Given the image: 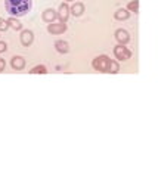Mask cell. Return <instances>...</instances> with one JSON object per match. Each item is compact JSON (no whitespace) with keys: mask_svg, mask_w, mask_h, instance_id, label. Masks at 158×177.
<instances>
[{"mask_svg":"<svg viewBox=\"0 0 158 177\" xmlns=\"http://www.w3.org/2000/svg\"><path fill=\"white\" fill-rule=\"evenodd\" d=\"M5 7L12 18H18L27 15L31 11L33 2L31 0H5Z\"/></svg>","mask_w":158,"mask_h":177,"instance_id":"6da1fadb","label":"cell"},{"mask_svg":"<svg viewBox=\"0 0 158 177\" xmlns=\"http://www.w3.org/2000/svg\"><path fill=\"white\" fill-rule=\"evenodd\" d=\"M109 61H111V59H109L107 55H101V56H98V58L93 59L92 67H93L96 71H99V73H107Z\"/></svg>","mask_w":158,"mask_h":177,"instance_id":"7a4b0ae2","label":"cell"},{"mask_svg":"<svg viewBox=\"0 0 158 177\" xmlns=\"http://www.w3.org/2000/svg\"><path fill=\"white\" fill-rule=\"evenodd\" d=\"M114 56L118 61H127L131 58V52L127 47H124V44H117V46L114 47Z\"/></svg>","mask_w":158,"mask_h":177,"instance_id":"3957f363","label":"cell"},{"mask_svg":"<svg viewBox=\"0 0 158 177\" xmlns=\"http://www.w3.org/2000/svg\"><path fill=\"white\" fill-rule=\"evenodd\" d=\"M47 31L50 34H62L67 31V24L64 22H52L47 25Z\"/></svg>","mask_w":158,"mask_h":177,"instance_id":"277c9868","label":"cell"},{"mask_svg":"<svg viewBox=\"0 0 158 177\" xmlns=\"http://www.w3.org/2000/svg\"><path fill=\"white\" fill-rule=\"evenodd\" d=\"M68 18H69V6L67 3H62L59 6V11H58V19H59V22L67 24Z\"/></svg>","mask_w":158,"mask_h":177,"instance_id":"5b68a950","label":"cell"},{"mask_svg":"<svg viewBox=\"0 0 158 177\" xmlns=\"http://www.w3.org/2000/svg\"><path fill=\"white\" fill-rule=\"evenodd\" d=\"M33 41H34V34H33V31L24 30V31L21 33V43H22V46L28 47V46H31V44H33Z\"/></svg>","mask_w":158,"mask_h":177,"instance_id":"8992f818","label":"cell"},{"mask_svg":"<svg viewBox=\"0 0 158 177\" xmlns=\"http://www.w3.org/2000/svg\"><path fill=\"white\" fill-rule=\"evenodd\" d=\"M114 35H115V40H117L120 44H127V43L130 41V34H129V31L123 30V28L117 30Z\"/></svg>","mask_w":158,"mask_h":177,"instance_id":"52a82bcc","label":"cell"},{"mask_svg":"<svg viewBox=\"0 0 158 177\" xmlns=\"http://www.w3.org/2000/svg\"><path fill=\"white\" fill-rule=\"evenodd\" d=\"M41 19L45 22H47V24L55 22L58 19V12L53 11V9H46V11L43 12V15H41Z\"/></svg>","mask_w":158,"mask_h":177,"instance_id":"ba28073f","label":"cell"},{"mask_svg":"<svg viewBox=\"0 0 158 177\" xmlns=\"http://www.w3.org/2000/svg\"><path fill=\"white\" fill-rule=\"evenodd\" d=\"M11 65H12V68L16 69V71L24 69V67H25V59H24L22 56H13L12 61H11Z\"/></svg>","mask_w":158,"mask_h":177,"instance_id":"9c48e42d","label":"cell"},{"mask_svg":"<svg viewBox=\"0 0 158 177\" xmlns=\"http://www.w3.org/2000/svg\"><path fill=\"white\" fill-rule=\"evenodd\" d=\"M84 12V5L80 2H75L71 7H69V13H73L74 16H80Z\"/></svg>","mask_w":158,"mask_h":177,"instance_id":"30bf717a","label":"cell"},{"mask_svg":"<svg viewBox=\"0 0 158 177\" xmlns=\"http://www.w3.org/2000/svg\"><path fill=\"white\" fill-rule=\"evenodd\" d=\"M55 47H56V50L59 52V53H68L69 52V44L67 43V41H64V40H58L56 43H55Z\"/></svg>","mask_w":158,"mask_h":177,"instance_id":"8fae6325","label":"cell"},{"mask_svg":"<svg viewBox=\"0 0 158 177\" xmlns=\"http://www.w3.org/2000/svg\"><path fill=\"white\" fill-rule=\"evenodd\" d=\"M130 16V12L127 11V9H118V11L114 13V18L118 21H124V19H129Z\"/></svg>","mask_w":158,"mask_h":177,"instance_id":"7c38bea8","label":"cell"},{"mask_svg":"<svg viewBox=\"0 0 158 177\" xmlns=\"http://www.w3.org/2000/svg\"><path fill=\"white\" fill-rule=\"evenodd\" d=\"M7 22H9V27L11 28H13L15 31H19V30H22V24L16 19V18H9V19H7Z\"/></svg>","mask_w":158,"mask_h":177,"instance_id":"4fadbf2b","label":"cell"},{"mask_svg":"<svg viewBox=\"0 0 158 177\" xmlns=\"http://www.w3.org/2000/svg\"><path fill=\"white\" fill-rule=\"evenodd\" d=\"M118 71H120L118 64H117L115 61H112V59H111V61H109V64H108V69H107V73H108V74H117Z\"/></svg>","mask_w":158,"mask_h":177,"instance_id":"5bb4252c","label":"cell"},{"mask_svg":"<svg viewBox=\"0 0 158 177\" xmlns=\"http://www.w3.org/2000/svg\"><path fill=\"white\" fill-rule=\"evenodd\" d=\"M127 11L137 13V12H139V0H133V2H130V3L127 5Z\"/></svg>","mask_w":158,"mask_h":177,"instance_id":"9a60e30c","label":"cell"},{"mask_svg":"<svg viewBox=\"0 0 158 177\" xmlns=\"http://www.w3.org/2000/svg\"><path fill=\"white\" fill-rule=\"evenodd\" d=\"M46 73H47V69L45 65H37L30 71V74H46Z\"/></svg>","mask_w":158,"mask_h":177,"instance_id":"2e32d148","label":"cell"},{"mask_svg":"<svg viewBox=\"0 0 158 177\" xmlns=\"http://www.w3.org/2000/svg\"><path fill=\"white\" fill-rule=\"evenodd\" d=\"M9 22H7V19H5V18H0V31H6L9 30Z\"/></svg>","mask_w":158,"mask_h":177,"instance_id":"e0dca14e","label":"cell"},{"mask_svg":"<svg viewBox=\"0 0 158 177\" xmlns=\"http://www.w3.org/2000/svg\"><path fill=\"white\" fill-rule=\"evenodd\" d=\"M7 50V44H6V41H2L0 40V53H3V52H6Z\"/></svg>","mask_w":158,"mask_h":177,"instance_id":"ac0fdd59","label":"cell"},{"mask_svg":"<svg viewBox=\"0 0 158 177\" xmlns=\"http://www.w3.org/2000/svg\"><path fill=\"white\" fill-rule=\"evenodd\" d=\"M5 67H6V62H5V59H2V58H0V73H2V71H5Z\"/></svg>","mask_w":158,"mask_h":177,"instance_id":"d6986e66","label":"cell"},{"mask_svg":"<svg viewBox=\"0 0 158 177\" xmlns=\"http://www.w3.org/2000/svg\"><path fill=\"white\" fill-rule=\"evenodd\" d=\"M65 2H75V0H65Z\"/></svg>","mask_w":158,"mask_h":177,"instance_id":"ffe728a7","label":"cell"}]
</instances>
